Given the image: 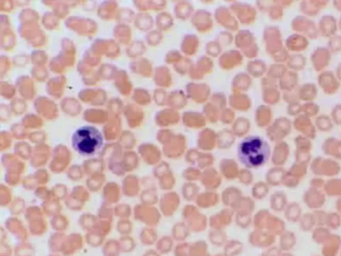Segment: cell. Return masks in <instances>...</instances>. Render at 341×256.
Instances as JSON below:
<instances>
[{"label":"cell","mask_w":341,"mask_h":256,"mask_svg":"<svg viewBox=\"0 0 341 256\" xmlns=\"http://www.w3.org/2000/svg\"><path fill=\"white\" fill-rule=\"evenodd\" d=\"M237 159L246 168L255 169L264 166L271 158V148L259 135H248L239 143Z\"/></svg>","instance_id":"cell-1"},{"label":"cell","mask_w":341,"mask_h":256,"mask_svg":"<svg viewBox=\"0 0 341 256\" xmlns=\"http://www.w3.org/2000/svg\"><path fill=\"white\" fill-rule=\"evenodd\" d=\"M73 149L83 156H93L102 148L103 135L93 126H82L75 131L71 138Z\"/></svg>","instance_id":"cell-2"},{"label":"cell","mask_w":341,"mask_h":256,"mask_svg":"<svg viewBox=\"0 0 341 256\" xmlns=\"http://www.w3.org/2000/svg\"><path fill=\"white\" fill-rule=\"evenodd\" d=\"M183 221L186 222L191 232H202L209 226V218L200 212L196 205L188 204L183 208Z\"/></svg>","instance_id":"cell-3"},{"label":"cell","mask_w":341,"mask_h":256,"mask_svg":"<svg viewBox=\"0 0 341 256\" xmlns=\"http://www.w3.org/2000/svg\"><path fill=\"white\" fill-rule=\"evenodd\" d=\"M235 212L230 208H224L209 218L211 229H225L234 222Z\"/></svg>","instance_id":"cell-4"},{"label":"cell","mask_w":341,"mask_h":256,"mask_svg":"<svg viewBox=\"0 0 341 256\" xmlns=\"http://www.w3.org/2000/svg\"><path fill=\"white\" fill-rule=\"evenodd\" d=\"M181 204V197L174 191L166 192L161 200V210L165 217L174 216Z\"/></svg>","instance_id":"cell-5"},{"label":"cell","mask_w":341,"mask_h":256,"mask_svg":"<svg viewBox=\"0 0 341 256\" xmlns=\"http://www.w3.org/2000/svg\"><path fill=\"white\" fill-rule=\"evenodd\" d=\"M221 174L214 167H210L202 171L200 181L201 185L208 191H216L222 184Z\"/></svg>","instance_id":"cell-6"},{"label":"cell","mask_w":341,"mask_h":256,"mask_svg":"<svg viewBox=\"0 0 341 256\" xmlns=\"http://www.w3.org/2000/svg\"><path fill=\"white\" fill-rule=\"evenodd\" d=\"M221 201V197L216 191L201 192L196 199L195 205L199 209H210L217 206Z\"/></svg>","instance_id":"cell-7"},{"label":"cell","mask_w":341,"mask_h":256,"mask_svg":"<svg viewBox=\"0 0 341 256\" xmlns=\"http://www.w3.org/2000/svg\"><path fill=\"white\" fill-rule=\"evenodd\" d=\"M248 241L252 246L261 248L270 246L274 242L273 235L271 233L265 229H254V230L250 233Z\"/></svg>","instance_id":"cell-8"},{"label":"cell","mask_w":341,"mask_h":256,"mask_svg":"<svg viewBox=\"0 0 341 256\" xmlns=\"http://www.w3.org/2000/svg\"><path fill=\"white\" fill-rule=\"evenodd\" d=\"M160 168L161 173H159V175L161 178L160 186L161 189L165 190V192L172 191L176 184V179L170 165L165 162L160 165Z\"/></svg>","instance_id":"cell-9"},{"label":"cell","mask_w":341,"mask_h":256,"mask_svg":"<svg viewBox=\"0 0 341 256\" xmlns=\"http://www.w3.org/2000/svg\"><path fill=\"white\" fill-rule=\"evenodd\" d=\"M218 167V172L221 174L222 178L227 180H234L238 178L240 168L234 160H223Z\"/></svg>","instance_id":"cell-10"},{"label":"cell","mask_w":341,"mask_h":256,"mask_svg":"<svg viewBox=\"0 0 341 256\" xmlns=\"http://www.w3.org/2000/svg\"><path fill=\"white\" fill-rule=\"evenodd\" d=\"M243 195V192L239 188L229 186L223 190L220 197L222 204L227 208H231L235 203Z\"/></svg>","instance_id":"cell-11"},{"label":"cell","mask_w":341,"mask_h":256,"mask_svg":"<svg viewBox=\"0 0 341 256\" xmlns=\"http://www.w3.org/2000/svg\"><path fill=\"white\" fill-rule=\"evenodd\" d=\"M200 193V187L196 182H186L183 184L181 190L183 198L189 203L195 202Z\"/></svg>","instance_id":"cell-12"},{"label":"cell","mask_w":341,"mask_h":256,"mask_svg":"<svg viewBox=\"0 0 341 256\" xmlns=\"http://www.w3.org/2000/svg\"><path fill=\"white\" fill-rule=\"evenodd\" d=\"M284 176L285 172L282 167H272L265 175V182L269 186H278L283 182Z\"/></svg>","instance_id":"cell-13"},{"label":"cell","mask_w":341,"mask_h":256,"mask_svg":"<svg viewBox=\"0 0 341 256\" xmlns=\"http://www.w3.org/2000/svg\"><path fill=\"white\" fill-rule=\"evenodd\" d=\"M191 231L186 222H178L171 228V237L173 240L184 242L190 236Z\"/></svg>","instance_id":"cell-14"},{"label":"cell","mask_w":341,"mask_h":256,"mask_svg":"<svg viewBox=\"0 0 341 256\" xmlns=\"http://www.w3.org/2000/svg\"><path fill=\"white\" fill-rule=\"evenodd\" d=\"M255 208V200L251 197L245 196V195L240 197L231 208L235 212H248L252 214H253Z\"/></svg>","instance_id":"cell-15"},{"label":"cell","mask_w":341,"mask_h":256,"mask_svg":"<svg viewBox=\"0 0 341 256\" xmlns=\"http://www.w3.org/2000/svg\"><path fill=\"white\" fill-rule=\"evenodd\" d=\"M270 186L264 181L255 182L251 188V197L254 200H262L267 196Z\"/></svg>","instance_id":"cell-16"},{"label":"cell","mask_w":341,"mask_h":256,"mask_svg":"<svg viewBox=\"0 0 341 256\" xmlns=\"http://www.w3.org/2000/svg\"><path fill=\"white\" fill-rule=\"evenodd\" d=\"M252 217L253 215L252 213L237 212H235L234 222L237 226L243 229H246L252 225Z\"/></svg>","instance_id":"cell-17"},{"label":"cell","mask_w":341,"mask_h":256,"mask_svg":"<svg viewBox=\"0 0 341 256\" xmlns=\"http://www.w3.org/2000/svg\"><path fill=\"white\" fill-rule=\"evenodd\" d=\"M270 207L277 212H282L286 208V195L280 192H276L271 195Z\"/></svg>","instance_id":"cell-18"},{"label":"cell","mask_w":341,"mask_h":256,"mask_svg":"<svg viewBox=\"0 0 341 256\" xmlns=\"http://www.w3.org/2000/svg\"><path fill=\"white\" fill-rule=\"evenodd\" d=\"M208 239L212 244L222 246L227 242V236L224 229H211L208 233Z\"/></svg>","instance_id":"cell-19"},{"label":"cell","mask_w":341,"mask_h":256,"mask_svg":"<svg viewBox=\"0 0 341 256\" xmlns=\"http://www.w3.org/2000/svg\"><path fill=\"white\" fill-rule=\"evenodd\" d=\"M271 213L267 210H260L252 217V225L257 229H265Z\"/></svg>","instance_id":"cell-20"},{"label":"cell","mask_w":341,"mask_h":256,"mask_svg":"<svg viewBox=\"0 0 341 256\" xmlns=\"http://www.w3.org/2000/svg\"><path fill=\"white\" fill-rule=\"evenodd\" d=\"M202 170L197 167L190 165L182 172V178L186 182H196L200 181Z\"/></svg>","instance_id":"cell-21"},{"label":"cell","mask_w":341,"mask_h":256,"mask_svg":"<svg viewBox=\"0 0 341 256\" xmlns=\"http://www.w3.org/2000/svg\"><path fill=\"white\" fill-rule=\"evenodd\" d=\"M237 179L242 185L248 186L253 184L254 175L250 169L244 167L240 169Z\"/></svg>","instance_id":"cell-22"},{"label":"cell","mask_w":341,"mask_h":256,"mask_svg":"<svg viewBox=\"0 0 341 256\" xmlns=\"http://www.w3.org/2000/svg\"><path fill=\"white\" fill-rule=\"evenodd\" d=\"M225 245V255L233 256L240 253L242 250L243 245L239 241H227Z\"/></svg>","instance_id":"cell-23"},{"label":"cell","mask_w":341,"mask_h":256,"mask_svg":"<svg viewBox=\"0 0 341 256\" xmlns=\"http://www.w3.org/2000/svg\"><path fill=\"white\" fill-rule=\"evenodd\" d=\"M280 250L278 248H273L265 252L262 256H280Z\"/></svg>","instance_id":"cell-24"},{"label":"cell","mask_w":341,"mask_h":256,"mask_svg":"<svg viewBox=\"0 0 341 256\" xmlns=\"http://www.w3.org/2000/svg\"><path fill=\"white\" fill-rule=\"evenodd\" d=\"M280 256H292L291 254H283V255H281Z\"/></svg>","instance_id":"cell-25"}]
</instances>
